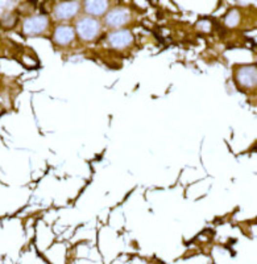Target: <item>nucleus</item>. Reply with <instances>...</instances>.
<instances>
[{"instance_id": "nucleus-4", "label": "nucleus", "mask_w": 257, "mask_h": 264, "mask_svg": "<svg viewBox=\"0 0 257 264\" xmlns=\"http://www.w3.org/2000/svg\"><path fill=\"white\" fill-rule=\"evenodd\" d=\"M108 41L113 48L123 49L131 45L132 41H133V36H132L129 30H115V32H112V33L109 35Z\"/></svg>"}, {"instance_id": "nucleus-7", "label": "nucleus", "mask_w": 257, "mask_h": 264, "mask_svg": "<svg viewBox=\"0 0 257 264\" xmlns=\"http://www.w3.org/2000/svg\"><path fill=\"white\" fill-rule=\"evenodd\" d=\"M237 81L243 87H255L256 85V66H244L237 73Z\"/></svg>"}, {"instance_id": "nucleus-6", "label": "nucleus", "mask_w": 257, "mask_h": 264, "mask_svg": "<svg viewBox=\"0 0 257 264\" xmlns=\"http://www.w3.org/2000/svg\"><path fill=\"white\" fill-rule=\"evenodd\" d=\"M75 37L74 28H71L69 25H60L57 26L54 30L53 39L58 45H69Z\"/></svg>"}, {"instance_id": "nucleus-2", "label": "nucleus", "mask_w": 257, "mask_h": 264, "mask_svg": "<svg viewBox=\"0 0 257 264\" xmlns=\"http://www.w3.org/2000/svg\"><path fill=\"white\" fill-rule=\"evenodd\" d=\"M49 25V20L44 15H37L28 18L22 24V32L26 36H36L46 30Z\"/></svg>"}, {"instance_id": "nucleus-9", "label": "nucleus", "mask_w": 257, "mask_h": 264, "mask_svg": "<svg viewBox=\"0 0 257 264\" xmlns=\"http://www.w3.org/2000/svg\"><path fill=\"white\" fill-rule=\"evenodd\" d=\"M239 19H240L239 12H237L236 9H232V11H230L228 15H227L226 24L228 26H236L237 25V23H239Z\"/></svg>"}, {"instance_id": "nucleus-5", "label": "nucleus", "mask_w": 257, "mask_h": 264, "mask_svg": "<svg viewBox=\"0 0 257 264\" xmlns=\"http://www.w3.org/2000/svg\"><path fill=\"white\" fill-rule=\"evenodd\" d=\"M129 20V12L124 8H116L109 11L108 15L106 16V24L112 28L123 26Z\"/></svg>"}, {"instance_id": "nucleus-3", "label": "nucleus", "mask_w": 257, "mask_h": 264, "mask_svg": "<svg viewBox=\"0 0 257 264\" xmlns=\"http://www.w3.org/2000/svg\"><path fill=\"white\" fill-rule=\"evenodd\" d=\"M79 12V3L77 1H67V3H60L54 8V16L58 20H69L73 19Z\"/></svg>"}, {"instance_id": "nucleus-1", "label": "nucleus", "mask_w": 257, "mask_h": 264, "mask_svg": "<svg viewBox=\"0 0 257 264\" xmlns=\"http://www.w3.org/2000/svg\"><path fill=\"white\" fill-rule=\"evenodd\" d=\"M101 30V24L98 20L92 18H83L77 23V28L75 32L81 36V39L90 41L94 40Z\"/></svg>"}, {"instance_id": "nucleus-8", "label": "nucleus", "mask_w": 257, "mask_h": 264, "mask_svg": "<svg viewBox=\"0 0 257 264\" xmlns=\"http://www.w3.org/2000/svg\"><path fill=\"white\" fill-rule=\"evenodd\" d=\"M108 8V1L105 0H90L85 3V9L86 12L92 15V16H102Z\"/></svg>"}]
</instances>
